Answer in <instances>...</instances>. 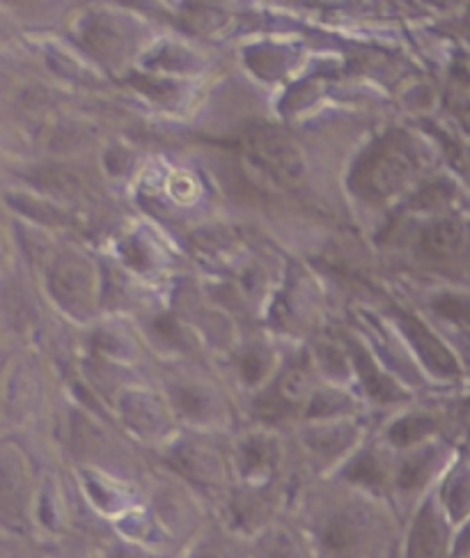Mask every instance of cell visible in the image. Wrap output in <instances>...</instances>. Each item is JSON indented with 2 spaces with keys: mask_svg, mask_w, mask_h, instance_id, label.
Listing matches in <instances>:
<instances>
[{
  "mask_svg": "<svg viewBox=\"0 0 470 558\" xmlns=\"http://www.w3.org/2000/svg\"><path fill=\"white\" fill-rule=\"evenodd\" d=\"M354 427L345 423H329L322 427H314L306 435V444L317 456L324 458H337L354 444Z\"/></svg>",
  "mask_w": 470,
  "mask_h": 558,
  "instance_id": "12",
  "label": "cell"
},
{
  "mask_svg": "<svg viewBox=\"0 0 470 558\" xmlns=\"http://www.w3.org/2000/svg\"><path fill=\"white\" fill-rule=\"evenodd\" d=\"M356 368L360 373V379H362V386H366V391L379 400V402H393V400H401L404 393L399 386L383 375L376 366L374 361L366 354V352H356Z\"/></svg>",
  "mask_w": 470,
  "mask_h": 558,
  "instance_id": "16",
  "label": "cell"
},
{
  "mask_svg": "<svg viewBox=\"0 0 470 558\" xmlns=\"http://www.w3.org/2000/svg\"><path fill=\"white\" fill-rule=\"evenodd\" d=\"M347 412H351V402L342 393H317L308 407L310 418H333Z\"/></svg>",
  "mask_w": 470,
  "mask_h": 558,
  "instance_id": "18",
  "label": "cell"
},
{
  "mask_svg": "<svg viewBox=\"0 0 470 558\" xmlns=\"http://www.w3.org/2000/svg\"><path fill=\"white\" fill-rule=\"evenodd\" d=\"M443 506L426 501L406 538L404 558H447L450 554V524Z\"/></svg>",
  "mask_w": 470,
  "mask_h": 558,
  "instance_id": "4",
  "label": "cell"
},
{
  "mask_svg": "<svg viewBox=\"0 0 470 558\" xmlns=\"http://www.w3.org/2000/svg\"><path fill=\"white\" fill-rule=\"evenodd\" d=\"M434 311L455 325L470 327V296L468 294H441L434 299Z\"/></svg>",
  "mask_w": 470,
  "mask_h": 558,
  "instance_id": "17",
  "label": "cell"
},
{
  "mask_svg": "<svg viewBox=\"0 0 470 558\" xmlns=\"http://www.w3.org/2000/svg\"><path fill=\"white\" fill-rule=\"evenodd\" d=\"M175 402H177V410L194 421H202L211 416V398L205 396L202 391L182 389L177 391Z\"/></svg>",
  "mask_w": 470,
  "mask_h": 558,
  "instance_id": "20",
  "label": "cell"
},
{
  "mask_svg": "<svg viewBox=\"0 0 470 558\" xmlns=\"http://www.w3.org/2000/svg\"><path fill=\"white\" fill-rule=\"evenodd\" d=\"M275 458H277V446L273 439L264 435H248L239 444L242 474L250 481L267 478L275 466Z\"/></svg>",
  "mask_w": 470,
  "mask_h": 558,
  "instance_id": "9",
  "label": "cell"
},
{
  "mask_svg": "<svg viewBox=\"0 0 470 558\" xmlns=\"http://www.w3.org/2000/svg\"><path fill=\"white\" fill-rule=\"evenodd\" d=\"M173 462L184 476L194 478L196 483L217 485L223 481V462L211 448L200 444H180L170 453Z\"/></svg>",
  "mask_w": 470,
  "mask_h": 558,
  "instance_id": "8",
  "label": "cell"
},
{
  "mask_svg": "<svg viewBox=\"0 0 470 558\" xmlns=\"http://www.w3.org/2000/svg\"><path fill=\"white\" fill-rule=\"evenodd\" d=\"M269 368V359L262 352H250L244 359V375L248 381H258Z\"/></svg>",
  "mask_w": 470,
  "mask_h": 558,
  "instance_id": "22",
  "label": "cell"
},
{
  "mask_svg": "<svg viewBox=\"0 0 470 558\" xmlns=\"http://www.w3.org/2000/svg\"><path fill=\"white\" fill-rule=\"evenodd\" d=\"M468 242V223L459 217H445L422 232L420 251L424 257H432V260H450V257H457L466 251Z\"/></svg>",
  "mask_w": 470,
  "mask_h": 558,
  "instance_id": "6",
  "label": "cell"
},
{
  "mask_svg": "<svg viewBox=\"0 0 470 558\" xmlns=\"http://www.w3.org/2000/svg\"><path fill=\"white\" fill-rule=\"evenodd\" d=\"M246 155L258 170L281 186H298L304 182L306 166L298 147L275 129H258L246 141Z\"/></svg>",
  "mask_w": 470,
  "mask_h": 558,
  "instance_id": "3",
  "label": "cell"
},
{
  "mask_svg": "<svg viewBox=\"0 0 470 558\" xmlns=\"http://www.w3.org/2000/svg\"><path fill=\"white\" fill-rule=\"evenodd\" d=\"M422 147L404 132L379 138L358 159L351 173V186L370 201L391 198L409 184L422 168Z\"/></svg>",
  "mask_w": 470,
  "mask_h": 558,
  "instance_id": "1",
  "label": "cell"
},
{
  "mask_svg": "<svg viewBox=\"0 0 470 558\" xmlns=\"http://www.w3.org/2000/svg\"><path fill=\"white\" fill-rule=\"evenodd\" d=\"M122 410H124L126 423H129L138 435H143V437L161 435L163 425H165V414L157 400L147 398V396H132L124 400Z\"/></svg>",
  "mask_w": 470,
  "mask_h": 558,
  "instance_id": "10",
  "label": "cell"
},
{
  "mask_svg": "<svg viewBox=\"0 0 470 558\" xmlns=\"http://www.w3.org/2000/svg\"><path fill=\"white\" fill-rule=\"evenodd\" d=\"M401 329L406 331V336H409L411 345L416 348L420 359L426 363V368L443 377H455L459 373V363L453 356V352L447 350L430 329L420 325L418 319L404 315Z\"/></svg>",
  "mask_w": 470,
  "mask_h": 558,
  "instance_id": "7",
  "label": "cell"
},
{
  "mask_svg": "<svg viewBox=\"0 0 470 558\" xmlns=\"http://www.w3.org/2000/svg\"><path fill=\"white\" fill-rule=\"evenodd\" d=\"M438 430V421L430 414H411L404 416L388 430V439L397 448H411L430 439Z\"/></svg>",
  "mask_w": 470,
  "mask_h": 558,
  "instance_id": "15",
  "label": "cell"
},
{
  "mask_svg": "<svg viewBox=\"0 0 470 558\" xmlns=\"http://www.w3.org/2000/svg\"><path fill=\"white\" fill-rule=\"evenodd\" d=\"M461 412H463L466 416H470V396H468V398L461 402Z\"/></svg>",
  "mask_w": 470,
  "mask_h": 558,
  "instance_id": "23",
  "label": "cell"
},
{
  "mask_svg": "<svg viewBox=\"0 0 470 558\" xmlns=\"http://www.w3.org/2000/svg\"><path fill=\"white\" fill-rule=\"evenodd\" d=\"M252 558H314L304 543L285 529H271L255 543Z\"/></svg>",
  "mask_w": 470,
  "mask_h": 558,
  "instance_id": "13",
  "label": "cell"
},
{
  "mask_svg": "<svg viewBox=\"0 0 470 558\" xmlns=\"http://www.w3.org/2000/svg\"><path fill=\"white\" fill-rule=\"evenodd\" d=\"M349 478L360 485L379 487V485H383V481H386V471H383V464L374 453H368L351 464Z\"/></svg>",
  "mask_w": 470,
  "mask_h": 558,
  "instance_id": "19",
  "label": "cell"
},
{
  "mask_svg": "<svg viewBox=\"0 0 470 558\" xmlns=\"http://www.w3.org/2000/svg\"><path fill=\"white\" fill-rule=\"evenodd\" d=\"M319 558H386V526L370 508L347 506L317 531Z\"/></svg>",
  "mask_w": 470,
  "mask_h": 558,
  "instance_id": "2",
  "label": "cell"
},
{
  "mask_svg": "<svg viewBox=\"0 0 470 558\" xmlns=\"http://www.w3.org/2000/svg\"><path fill=\"white\" fill-rule=\"evenodd\" d=\"M438 460V450L434 446H426L422 450H416L406 458L397 471V485L404 492H411L422 487L430 476L434 474V466Z\"/></svg>",
  "mask_w": 470,
  "mask_h": 558,
  "instance_id": "14",
  "label": "cell"
},
{
  "mask_svg": "<svg viewBox=\"0 0 470 558\" xmlns=\"http://www.w3.org/2000/svg\"><path fill=\"white\" fill-rule=\"evenodd\" d=\"M51 292L65 308H85L92 296V271L78 257H60L53 265Z\"/></svg>",
  "mask_w": 470,
  "mask_h": 558,
  "instance_id": "5",
  "label": "cell"
},
{
  "mask_svg": "<svg viewBox=\"0 0 470 558\" xmlns=\"http://www.w3.org/2000/svg\"><path fill=\"white\" fill-rule=\"evenodd\" d=\"M453 198V186L447 182H434L430 186H424L418 196L413 198L411 207L416 209H438L447 205V201Z\"/></svg>",
  "mask_w": 470,
  "mask_h": 558,
  "instance_id": "21",
  "label": "cell"
},
{
  "mask_svg": "<svg viewBox=\"0 0 470 558\" xmlns=\"http://www.w3.org/2000/svg\"><path fill=\"white\" fill-rule=\"evenodd\" d=\"M441 506L450 522H463L470 518V464H461L445 481L441 492Z\"/></svg>",
  "mask_w": 470,
  "mask_h": 558,
  "instance_id": "11",
  "label": "cell"
}]
</instances>
